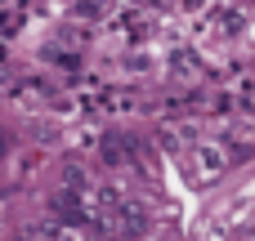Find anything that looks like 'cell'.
Instances as JSON below:
<instances>
[{
    "instance_id": "cell-1",
    "label": "cell",
    "mask_w": 255,
    "mask_h": 241,
    "mask_svg": "<svg viewBox=\"0 0 255 241\" xmlns=\"http://www.w3.org/2000/svg\"><path fill=\"white\" fill-rule=\"evenodd\" d=\"M18 22H22V4L18 0H0V36H9Z\"/></svg>"
},
{
    "instance_id": "cell-2",
    "label": "cell",
    "mask_w": 255,
    "mask_h": 241,
    "mask_svg": "<svg viewBox=\"0 0 255 241\" xmlns=\"http://www.w3.org/2000/svg\"><path fill=\"white\" fill-rule=\"evenodd\" d=\"M126 233H148V215L130 206V210H126Z\"/></svg>"
},
{
    "instance_id": "cell-3",
    "label": "cell",
    "mask_w": 255,
    "mask_h": 241,
    "mask_svg": "<svg viewBox=\"0 0 255 241\" xmlns=\"http://www.w3.org/2000/svg\"><path fill=\"white\" fill-rule=\"evenodd\" d=\"M81 13H85V18H94V13H99V0H81Z\"/></svg>"
}]
</instances>
